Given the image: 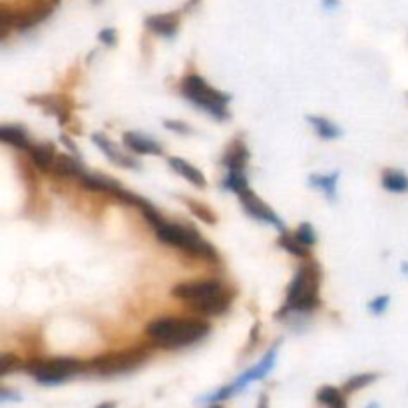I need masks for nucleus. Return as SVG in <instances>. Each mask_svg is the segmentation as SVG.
I'll return each instance as SVG.
<instances>
[{
    "instance_id": "obj_9",
    "label": "nucleus",
    "mask_w": 408,
    "mask_h": 408,
    "mask_svg": "<svg viewBox=\"0 0 408 408\" xmlns=\"http://www.w3.org/2000/svg\"><path fill=\"white\" fill-rule=\"evenodd\" d=\"M239 199H241V204H243V209L247 214L251 215L253 219H259V221H265V224L273 225L277 229H283V221H281V217L269 207L265 205L259 197H257L249 187L243 189L241 194H239Z\"/></svg>"
},
{
    "instance_id": "obj_12",
    "label": "nucleus",
    "mask_w": 408,
    "mask_h": 408,
    "mask_svg": "<svg viewBox=\"0 0 408 408\" xmlns=\"http://www.w3.org/2000/svg\"><path fill=\"white\" fill-rule=\"evenodd\" d=\"M145 26H148L153 34L172 38L175 32H177L180 18H177V14H155V16H148V18H145Z\"/></svg>"
},
{
    "instance_id": "obj_6",
    "label": "nucleus",
    "mask_w": 408,
    "mask_h": 408,
    "mask_svg": "<svg viewBox=\"0 0 408 408\" xmlns=\"http://www.w3.org/2000/svg\"><path fill=\"white\" fill-rule=\"evenodd\" d=\"M148 355L150 353L143 347L130 348V351H122V353H110V355L94 358L90 363V370L96 375H102V377L122 375V373H130L133 368L140 367L148 358Z\"/></svg>"
},
{
    "instance_id": "obj_10",
    "label": "nucleus",
    "mask_w": 408,
    "mask_h": 408,
    "mask_svg": "<svg viewBox=\"0 0 408 408\" xmlns=\"http://www.w3.org/2000/svg\"><path fill=\"white\" fill-rule=\"evenodd\" d=\"M231 301H233V293L224 289L221 293H215V295L205 297V299H199V301H192L187 305L197 313H202V315H219V313L229 309Z\"/></svg>"
},
{
    "instance_id": "obj_7",
    "label": "nucleus",
    "mask_w": 408,
    "mask_h": 408,
    "mask_svg": "<svg viewBox=\"0 0 408 408\" xmlns=\"http://www.w3.org/2000/svg\"><path fill=\"white\" fill-rule=\"evenodd\" d=\"M224 289V281H219V279H197V281H184V283L175 285L172 289V295L192 303V301H199V299L211 297L215 293H221Z\"/></svg>"
},
{
    "instance_id": "obj_5",
    "label": "nucleus",
    "mask_w": 408,
    "mask_h": 408,
    "mask_svg": "<svg viewBox=\"0 0 408 408\" xmlns=\"http://www.w3.org/2000/svg\"><path fill=\"white\" fill-rule=\"evenodd\" d=\"M84 370V365L76 358H48V360H32L26 365V373L32 375L40 385H60L74 375Z\"/></svg>"
},
{
    "instance_id": "obj_11",
    "label": "nucleus",
    "mask_w": 408,
    "mask_h": 408,
    "mask_svg": "<svg viewBox=\"0 0 408 408\" xmlns=\"http://www.w3.org/2000/svg\"><path fill=\"white\" fill-rule=\"evenodd\" d=\"M50 12H52L50 2H42L38 6H34L32 11L16 14V16H14V28H16V31H28L32 26L40 24L42 21H46V18L50 16Z\"/></svg>"
},
{
    "instance_id": "obj_20",
    "label": "nucleus",
    "mask_w": 408,
    "mask_h": 408,
    "mask_svg": "<svg viewBox=\"0 0 408 408\" xmlns=\"http://www.w3.org/2000/svg\"><path fill=\"white\" fill-rule=\"evenodd\" d=\"M52 172L62 175V177H80V175L84 174V170H82L80 163L76 162L74 158H70L68 153H60V155H56Z\"/></svg>"
},
{
    "instance_id": "obj_3",
    "label": "nucleus",
    "mask_w": 408,
    "mask_h": 408,
    "mask_svg": "<svg viewBox=\"0 0 408 408\" xmlns=\"http://www.w3.org/2000/svg\"><path fill=\"white\" fill-rule=\"evenodd\" d=\"M182 94L197 108L214 116L215 120H229V110H227L229 96L211 88L209 84H205L197 74L185 76L182 82Z\"/></svg>"
},
{
    "instance_id": "obj_27",
    "label": "nucleus",
    "mask_w": 408,
    "mask_h": 408,
    "mask_svg": "<svg viewBox=\"0 0 408 408\" xmlns=\"http://www.w3.org/2000/svg\"><path fill=\"white\" fill-rule=\"evenodd\" d=\"M21 367V360H18V357L16 355H2L0 357V375L2 377H6V375H11L12 370H16V368Z\"/></svg>"
},
{
    "instance_id": "obj_19",
    "label": "nucleus",
    "mask_w": 408,
    "mask_h": 408,
    "mask_svg": "<svg viewBox=\"0 0 408 408\" xmlns=\"http://www.w3.org/2000/svg\"><path fill=\"white\" fill-rule=\"evenodd\" d=\"M0 140L9 143V145L18 148V150H26V152L31 150V140H28L26 132L18 126H2L0 128Z\"/></svg>"
},
{
    "instance_id": "obj_23",
    "label": "nucleus",
    "mask_w": 408,
    "mask_h": 408,
    "mask_svg": "<svg viewBox=\"0 0 408 408\" xmlns=\"http://www.w3.org/2000/svg\"><path fill=\"white\" fill-rule=\"evenodd\" d=\"M316 400L326 408H347L343 392L335 387H323L316 392Z\"/></svg>"
},
{
    "instance_id": "obj_31",
    "label": "nucleus",
    "mask_w": 408,
    "mask_h": 408,
    "mask_svg": "<svg viewBox=\"0 0 408 408\" xmlns=\"http://www.w3.org/2000/svg\"><path fill=\"white\" fill-rule=\"evenodd\" d=\"M163 126L167 128V130H172V132L177 133H192V128L189 126H185L184 122H172V120H165Z\"/></svg>"
},
{
    "instance_id": "obj_38",
    "label": "nucleus",
    "mask_w": 408,
    "mask_h": 408,
    "mask_svg": "<svg viewBox=\"0 0 408 408\" xmlns=\"http://www.w3.org/2000/svg\"><path fill=\"white\" fill-rule=\"evenodd\" d=\"M367 408H378V404H377V402H373V404H368Z\"/></svg>"
},
{
    "instance_id": "obj_39",
    "label": "nucleus",
    "mask_w": 408,
    "mask_h": 408,
    "mask_svg": "<svg viewBox=\"0 0 408 408\" xmlns=\"http://www.w3.org/2000/svg\"><path fill=\"white\" fill-rule=\"evenodd\" d=\"M214 408H221V407H214Z\"/></svg>"
},
{
    "instance_id": "obj_36",
    "label": "nucleus",
    "mask_w": 408,
    "mask_h": 408,
    "mask_svg": "<svg viewBox=\"0 0 408 408\" xmlns=\"http://www.w3.org/2000/svg\"><path fill=\"white\" fill-rule=\"evenodd\" d=\"M400 271H402L404 275H408V261H404V263H402V267H400Z\"/></svg>"
},
{
    "instance_id": "obj_34",
    "label": "nucleus",
    "mask_w": 408,
    "mask_h": 408,
    "mask_svg": "<svg viewBox=\"0 0 408 408\" xmlns=\"http://www.w3.org/2000/svg\"><path fill=\"white\" fill-rule=\"evenodd\" d=\"M60 140H62V142H64V143H66V145H68V148H70V152L76 153V145H74V143L70 142V138H68V136H62Z\"/></svg>"
},
{
    "instance_id": "obj_35",
    "label": "nucleus",
    "mask_w": 408,
    "mask_h": 408,
    "mask_svg": "<svg viewBox=\"0 0 408 408\" xmlns=\"http://www.w3.org/2000/svg\"><path fill=\"white\" fill-rule=\"evenodd\" d=\"M259 408H269V404H267V395L259 397Z\"/></svg>"
},
{
    "instance_id": "obj_14",
    "label": "nucleus",
    "mask_w": 408,
    "mask_h": 408,
    "mask_svg": "<svg viewBox=\"0 0 408 408\" xmlns=\"http://www.w3.org/2000/svg\"><path fill=\"white\" fill-rule=\"evenodd\" d=\"M92 140L94 143L102 150L106 155H108V160L114 163H118V165H122V167H133V170H138L140 167V163L136 162V160H132V158H126V155H122V153L118 152L116 148L112 145V142L110 140H106L102 133H92Z\"/></svg>"
},
{
    "instance_id": "obj_1",
    "label": "nucleus",
    "mask_w": 408,
    "mask_h": 408,
    "mask_svg": "<svg viewBox=\"0 0 408 408\" xmlns=\"http://www.w3.org/2000/svg\"><path fill=\"white\" fill-rule=\"evenodd\" d=\"M148 337L155 345L163 348H180L194 345L207 337L209 325L199 319H177V316H162L152 321L145 329Z\"/></svg>"
},
{
    "instance_id": "obj_30",
    "label": "nucleus",
    "mask_w": 408,
    "mask_h": 408,
    "mask_svg": "<svg viewBox=\"0 0 408 408\" xmlns=\"http://www.w3.org/2000/svg\"><path fill=\"white\" fill-rule=\"evenodd\" d=\"M100 42H104L106 46H114L118 42V36H116V31L114 28H102L100 34H98Z\"/></svg>"
},
{
    "instance_id": "obj_24",
    "label": "nucleus",
    "mask_w": 408,
    "mask_h": 408,
    "mask_svg": "<svg viewBox=\"0 0 408 408\" xmlns=\"http://www.w3.org/2000/svg\"><path fill=\"white\" fill-rule=\"evenodd\" d=\"M277 245L281 249L289 251V253H293L295 257H303V259L309 257V247L305 243H301L295 237V233H281L279 239H277Z\"/></svg>"
},
{
    "instance_id": "obj_40",
    "label": "nucleus",
    "mask_w": 408,
    "mask_h": 408,
    "mask_svg": "<svg viewBox=\"0 0 408 408\" xmlns=\"http://www.w3.org/2000/svg\"><path fill=\"white\" fill-rule=\"evenodd\" d=\"M54 2H58V0H54Z\"/></svg>"
},
{
    "instance_id": "obj_37",
    "label": "nucleus",
    "mask_w": 408,
    "mask_h": 408,
    "mask_svg": "<svg viewBox=\"0 0 408 408\" xmlns=\"http://www.w3.org/2000/svg\"><path fill=\"white\" fill-rule=\"evenodd\" d=\"M98 408H116V404H114V402H104V404H100Z\"/></svg>"
},
{
    "instance_id": "obj_29",
    "label": "nucleus",
    "mask_w": 408,
    "mask_h": 408,
    "mask_svg": "<svg viewBox=\"0 0 408 408\" xmlns=\"http://www.w3.org/2000/svg\"><path fill=\"white\" fill-rule=\"evenodd\" d=\"M388 303H390V297L380 295L368 303V311H370V313H375V315H382V313L387 311Z\"/></svg>"
},
{
    "instance_id": "obj_13",
    "label": "nucleus",
    "mask_w": 408,
    "mask_h": 408,
    "mask_svg": "<svg viewBox=\"0 0 408 408\" xmlns=\"http://www.w3.org/2000/svg\"><path fill=\"white\" fill-rule=\"evenodd\" d=\"M123 143L136 153H153V155H160L162 153V145L152 140L150 136H142L138 132H126L123 133Z\"/></svg>"
},
{
    "instance_id": "obj_32",
    "label": "nucleus",
    "mask_w": 408,
    "mask_h": 408,
    "mask_svg": "<svg viewBox=\"0 0 408 408\" xmlns=\"http://www.w3.org/2000/svg\"><path fill=\"white\" fill-rule=\"evenodd\" d=\"M21 400V395L18 392H12V390H9L6 387H2L0 388V400L2 402H6V400Z\"/></svg>"
},
{
    "instance_id": "obj_41",
    "label": "nucleus",
    "mask_w": 408,
    "mask_h": 408,
    "mask_svg": "<svg viewBox=\"0 0 408 408\" xmlns=\"http://www.w3.org/2000/svg\"><path fill=\"white\" fill-rule=\"evenodd\" d=\"M407 98H408V94H407Z\"/></svg>"
},
{
    "instance_id": "obj_33",
    "label": "nucleus",
    "mask_w": 408,
    "mask_h": 408,
    "mask_svg": "<svg viewBox=\"0 0 408 408\" xmlns=\"http://www.w3.org/2000/svg\"><path fill=\"white\" fill-rule=\"evenodd\" d=\"M323 6L326 11H335V9H338V0H323Z\"/></svg>"
},
{
    "instance_id": "obj_18",
    "label": "nucleus",
    "mask_w": 408,
    "mask_h": 408,
    "mask_svg": "<svg viewBox=\"0 0 408 408\" xmlns=\"http://www.w3.org/2000/svg\"><path fill=\"white\" fill-rule=\"evenodd\" d=\"M247 160H249V152H247L245 143L237 140V142L225 152L224 165L227 170H245Z\"/></svg>"
},
{
    "instance_id": "obj_15",
    "label": "nucleus",
    "mask_w": 408,
    "mask_h": 408,
    "mask_svg": "<svg viewBox=\"0 0 408 408\" xmlns=\"http://www.w3.org/2000/svg\"><path fill=\"white\" fill-rule=\"evenodd\" d=\"M167 165L174 170L175 174L185 177L187 182H192V184L197 185V187H204L205 185L204 174H202L195 165L187 163L185 160H182V158H167Z\"/></svg>"
},
{
    "instance_id": "obj_8",
    "label": "nucleus",
    "mask_w": 408,
    "mask_h": 408,
    "mask_svg": "<svg viewBox=\"0 0 408 408\" xmlns=\"http://www.w3.org/2000/svg\"><path fill=\"white\" fill-rule=\"evenodd\" d=\"M277 353H279V343L273 345V347L267 351L265 357L261 358L255 367H251L249 370H245L243 375H239V377L235 378L233 382H231V388H233L235 395H237V392H241V390H243L249 382H253V380H261L263 377H267V375H269V370L275 367Z\"/></svg>"
},
{
    "instance_id": "obj_16",
    "label": "nucleus",
    "mask_w": 408,
    "mask_h": 408,
    "mask_svg": "<svg viewBox=\"0 0 408 408\" xmlns=\"http://www.w3.org/2000/svg\"><path fill=\"white\" fill-rule=\"evenodd\" d=\"M31 160L34 162V165L42 170V172H50L54 167V160H56V153H54V148L50 143H42V145H31Z\"/></svg>"
},
{
    "instance_id": "obj_21",
    "label": "nucleus",
    "mask_w": 408,
    "mask_h": 408,
    "mask_svg": "<svg viewBox=\"0 0 408 408\" xmlns=\"http://www.w3.org/2000/svg\"><path fill=\"white\" fill-rule=\"evenodd\" d=\"M307 122L313 126V130L319 133V138L323 140H335L338 136H343V130L338 128L337 123H333L326 118H321V116H309Z\"/></svg>"
},
{
    "instance_id": "obj_17",
    "label": "nucleus",
    "mask_w": 408,
    "mask_h": 408,
    "mask_svg": "<svg viewBox=\"0 0 408 408\" xmlns=\"http://www.w3.org/2000/svg\"><path fill=\"white\" fill-rule=\"evenodd\" d=\"M380 184L390 194H408V175L400 170H385Z\"/></svg>"
},
{
    "instance_id": "obj_22",
    "label": "nucleus",
    "mask_w": 408,
    "mask_h": 408,
    "mask_svg": "<svg viewBox=\"0 0 408 408\" xmlns=\"http://www.w3.org/2000/svg\"><path fill=\"white\" fill-rule=\"evenodd\" d=\"M337 182H338V172L329 175H319V174L309 175V184L313 185V187H316V189H321V192H325V195L329 199H335V195H337Z\"/></svg>"
},
{
    "instance_id": "obj_4",
    "label": "nucleus",
    "mask_w": 408,
    "mask_h": 408,
    "mask_svg": "<svg viewBox=\"0 0 408 408\" xmlns=\"http://www.w3.org/2000/svg\"><path fill=\"white\" fill-rule=\"evenodd\" d=\"M155 235H158L160 241L172 245V247H177V249H184L185 253H189V255L217 261V251L209 243H205L204 239L199 237V233L192 227L163 221L162 225L155 227Z\"/></svg>"
},
{
    "instance_id": "obj_28",
    "label": "nucleus",
    "mask_w": 408,
    "mask_h": 408,
    "mask_svg": "<svg viewBox=\"0 0 408 408\" xmlns=\"http://www.w3.org/2000/svg\"><path fill=\"white\" fill-rule=\"evenodd\" d=\"M187 207H189L202 221H205V224H215V215L202 204H197L194 199H187Z\"/></svg>"
},
{
    "instance_id": "obj_26",
    "label": "nucleus",
    "mask_w": 408,
    "mask_h": 408,
    "mask_svg": "<svg viewBox=\"0 0 408 408\" xmlns=\"http://www.w3.org/2000/svg\"><path fill=\"white\" fill-rule=\"evenodd\" d=\"M295 237L301 241V243H305L307 247H313L316 243V233L315 229H313V225L311 224H301L297 227Z\"/></svg>"
},
{
    "instance_id": "obj_2",
    "label": "nucleus",
    "mask_w": 408,
    "mask_h": 408,
    "mask_svg": "<svg viewBox=\"0 0 408 408\" xmlns=\"http://www.w3.org/2000/svg\"><path fill=\"white\" fill-rule=\"evenodd\" d=\"M319 265L313 261H307L297 269L291 287L287 291L285 309L279 313H309L319 305Z\"/></svg>"
},
{
    "instance_id": "obj_25",
    "label": "nucleus",
    "mask_w": 408,
    "mask_h": 408,
    "mask_svg": "<svg viewBox=\"0 0 408 408\" xmlns=\"http://www.w3.org/2000/svg\"><path fill=\"white\" fill-rule=\"evenodd\" d=\"M377 378H378L377 373H365V375H357V377L348 378L347 382H345L343 392H357V390H360V388H365V387H368V385H373Z\"/></svg>"
}]
</instances>
